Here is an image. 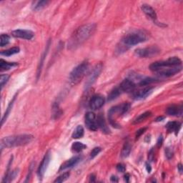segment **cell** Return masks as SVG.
Returning <instances> with one entry per match:
<instances>
[{
  "label": "cell",
  "instance_id": "obj_1",
  "mask_svg": "<svg viewBox=\"0 0 183 183\" xmlns=\"http://www.w3.org/2000/svg\"><path fill=\"white\" fill-rule=\"evenodd\" d=\"M96 29L95 24H87L81 26L77 29L68 42V49H72L78 47L90 37Z\"/></svg>",
  "mask_w": 183,
  "mask_h": 183
},
{
  "label": "cell",
  "instance_id": "obj_2",
  "mask_svg": "<svg viewBox=\"0 0 183 183\" xmlns=\"http://www.w3.org/2000/svg\"><path fill=\"white\" fill-rule=\"evenodd\" d=\"M34 138L33 135L27 134L8 136L2 139L1 148H12L27 145L32 142Z\"/></svg>",
  "mask_w": 183,
  "mask_h": 183
},
{
  "label": "cell",
  "instance_id": "obj_3",
  "mask_svg": "<svg viewBox=\"0 0 183 183\" xmlns=\"http://www.w3.org/2000/svg\"><path fill=\"white\" fill-rule=\"evenodd\" d=\"M147 34L145 33V32L141 30L132 32L125 35L121 40L120 51L127 50L131 47L144 42L147 40Z\"/></svg>",
  "mask_w": 183,
  "mask_h": 183
},
{
  "label": "cell",
  "instance_id": "obj_4",
  "mask_svg": "<svg viewBox=\"0 0 183 183\" xmlns=\"http://www.w3.org/2000/svg\"><path fill=\"white\" fill-rule=\"evenodd\" d=\"M89 69V63L87 61H85L77 66L71 72L70 75V81L72 85H77L80 82L85 73Z\"/></svg>",
  "mask_w": 183,
  "mask_h": 183
},
{
  "label": "cell",
  "instance_id": "obj_5",
  "mask_svg": "<svg viewBox=\"0 0 183 183\" xmlns=\"http://www.w3.org/2000/svg\"><path fill=\"white\" fill-rule=\"evenodd\" d=\"M182 65V61L180 59L176 57H170L167 60L165 61H158L153 62L152 65L150 66V70H152L155 72L160 70V69L165 68V67H176L180 66Z\"/></svg>",
  "mask_w": 183,
  "mask_h": 183
},
{
  "label": "cell",
  "instance_id": "obj_6",
  "mask_svg": "<svg viewBox=\"0 0 183 183\" xmlns=\"http://www.w3.org/2000/svg\"><path fill=\"white\" fill-rule=\"evenodd\" d=\"M130 109V104L128 102L123 103L120 105L115 106V107H112L109 111L108 115H109V120H110L111 124L113 125L114 118L120 117V115H124V114L127 113Z\"/></svg>",
  "mask_w": 183,
  "mask_h": 183
},
{
  "label": "cell",
  "instance_id": "obj_7",
  "mask_svg": "<svg viewBox=\"0 0 183 183\" xmlns=\"http://www.w3.org/2000/svg\"><path fill=\"white\" fill-rule=\"evenodd\" d=\"M160 52V49L157 46H152L147 48H140L135 50L136 55L142 58L152 57Z\"/></svg>",
  "mask_w": 183,
  "mask_h": 183
},
{
  "label": "cell",
  "instance_id": "obj_8",
  "mask_svg": "<svg viewBox=\"0 0 183 183\" xmlns=\"http://www.w3.org/2000/svg\"><path fill=\"white\" fill-rule=\"evenodd\" d=\"M102 64H99V65H96L95 67H94L92 71L91 72V73L88 77L87 80L86 82V84H85L86 89L90 87L92 85L94 82H95L96 80L98 78V77L100 76L101 72H102Z\"/></svg>",
  "mask_w": 183,
  "mask_h": 183
},
{
  "label": "cell",
  "instance_id": "obj_9",
  "mask_svg": "<svg viewBox=\"0 0 183 183\" xmlns=\"http://www.w3.org/2000/svg\"><path fill=\"white\" fill-rule=\"evenodd\" d=\"M182 65L176 67H165L160 69V70L155 72L158 75L161 77H171L175 75V74L179 73L182 70Z\"/></svg>",
  "mask_w": 183,
  "mask_h": 183
},
{
  "label": "cell",
  "instance_id": "obj_10",
  "mask_svg": "<svg viewBox=\"0 0 183 183\" xmlns=\"http://www.w3.org/2000/svg\"><path fill=\"white\" fill-rule=\"evenodd\" d=\"M85 125L87 127L92 131H96L98 129V125L95 113L89 112L86 114Z\"/></svg>",
  "mask_w": 183,
  "mask_h": 183
},
{
  "label": "cell",
  "instance_id": "obj_11",
  "mask_svg": "<svg viewBox=\"0 0 183 183\" xmlns=\"http://www.w3.org/2000/svg\"><path fill=\"white\" fill-rule=\"evenodd\" d=\"M49 161H50V152H47L44 155V158L39 165L37 170V175L39 179L43 177L44 173H45L47 169Z\"/></svg>",
  "mask_w": 183,
  "mask_h": 183
},
{
  "label": "cell",
  "instance_id": "obj_12",
  "mask_svg": "<svg viewBox=\"0 0 183 183\" xmlns=\"http://www.w3.org/2000/svg\"><path fill=\"white\" fill-rule=\"evenodd\" d=\"M12 35L16 38H20L27 40H30L34 36L33 32L27 29H17L12 32Z\"/></svg>",
  "mask_w": 183,
  "mask_h": 183
},
{
  "label": "cell",
  "instance_id": "obj_13",
  "mask_svg": "<svg viewBox=\"0 0 183 183\" xmlns=\"http://www.w3.org/2000/svg\"><path fill=\"white\" fill-rule=\"evenodd\" d=\"M105 102V99L102 95H96L90 100V107L93 110H97L102 107Z\"/></svg>",
  "mask_w": 183,
  "mask_h": 183
},
{
  "label": "cell",
  "instance_id": "obj_14",
  "mask_svg": "<svg viewBox=\"0 0 183 183\" xmlns=\"http://www.w3.org/2000/svg\"><path fill=\"white\" fill-rule=\"evenodd\" d=\"M153 87H145L142 90H140L133 94V99H135L136 100H142L147 97V96H149L151 93L152 92Z\"/></svg>",
  "mask_w": 183,
  "mask_h": 183
},
{
  "label": "cell",
  "instance_id": "obj_15",
  "mask_svg": "<svg viewBox=\"0 0 183 183\" xmlns=\"http://www.w3.org/2000/svg\"><path fill=\"white\" fill-rule=\"evenodd\" d=\"M136 87L135 83L133 80L130 79H125L122 81L120 86V88L122 92H133Z\"/></svg>",
  "mask_w": 183,
  "mask_h": 183
},
{
  "label": "cell",
  "instance_id": "obj_16",
  "mask_svg": "<svg viewBox=\"0 0 183 183\" xmlns=\"http://www.w3.org/2000/svg\"><path fill=\"white\" fill-rule=\"evenodd\" d=\"M81 158L79 156H76V157H72L71 159L67 160L66 162L63 163L62 165L60 166V168H59V171H62V170H65L68 169V168H71L77 164V163L80 161Z\"/></svg>",
  "mask_w": 183,
  "mask_h": 183
},
{
  "label": "cell",
  "instance_id": "obj_17",
  "mask_svg": "<svg viewBox=\"0 0 183 183\" xmlns=\"http://www.w3.org/2000/svg\"><path fill=\"white\" fill-rule=\"evenodd\" d=\"M142 10L143 12L147 15L149 17L150 19H153V20H156L157 19V14L155 12V9L152 8V7H150L148 4H142Z\"/></svg>",
  "mask_w": 183,
  "mask_h": 183
},
{
  "label": "cell",
  "instance_id": "obj_18",
  "mask_svg": "<svg viewBox=\"0 0 183 183\" xmlns=\"http://www.w3.org/2000/svg\"><path fill=\"white\" fill-rule=\"evenodd\" d=\"M166 113L168 115L171 116H181L182 115V106H170V107H167Z\"/></svg>",
  "mask_w": 183,
  "mask_h": 183
},
{
  "label": "cell",
  "instance_id": "obj_19",
  "mask_svg": "<svg viewBox=\"0 0 183 183\" xmlns=\"http://www.w3.org/2000/svg\"><path fill=\"white\" fill-rule=\"evenodd\" d=\"M97 122L98 127H100L104 133H107H107L110 132V130H109V128L107 127L105 118H104V116L102 114H100V115L97 117Z\"/></svg>",
  "mask_w": 183,
  "mask_h": 183
},
{
  "label": "cell",
  "instance_id": "obj_20",
  "mask_svg": "<svg viewBox=\"0 0 183 183\" xmlns=\"http://www.w3.org/2000/svg\"><path fill=\"white\" fill-rule=\"evenodd\" d=\"M166 127L169 132H174L177 134L180 131V127H181V123L178 122H170L167 124Z\"/></svg>",
  "mask_w": 183,
  "mask_h": 183
},
{
  "label": "cell",
  "instance_id": "obj_21",
  "mask_svg": "<svg viewBox=\"0 0 183 183\" xmlns=\"http://www.w3.org/2000/svg\"><path fill=\"white\" fill-rule=\"evenodd\" d=\"M17 66V63L16 62H9L4 61V59H1L0 61V69H1V71H6V70H9L10 69L15 67Z\"/></svg>",
  "mask_w": 183,
  "mask_h": 183
},
{
  "label": "cell",
  "instance_id": "obj_22",
  "mask_svg": "<svg viewBox=\"0 0 183 183\" xmlns=\"http://www.w3.org/2000/svg\"><path fill=\"white\" fill-rule=\"evenodd\" d=\"M84 133H85V130H84L83 127L82 125H78L77 127L75 128L74 130L72 137L74 139H79V138H82L84 136Z\"/></svg>",
  "mask_w": 183,
  "mask_h": 183
},
{
  "label": "cell",
  "instance_id": "obj_23",
  "mask_svg": "<svg viewBox=\"0 0 183 183\" xmlns=\"http://www.w3.org/2000/svg\"><path fill=\"white\" fill-rule=\"evenodd\" d=\"M19 50H20V49H19L18 47H14L8 49H7V50L1 52V55L5 57H10L12 55H14V54L19 53Z\"/></svg>",
  "mask_w": 183,
  "mask_h": 183
},
{
  "label": "cell",
  "instance_id": "obj_24",
  "mask_svg": "<svg viewBox=\"0 0 183 183\" xmlns=\"http://www.w3.org/2000/svg\"><path fill=\"white\" fill-rule=\"evenodd\" d=\"M86 147L87 146L85 144H83L82 142H74L72 145V150L74 152L78 153L85 150Z\"/></svg>",
  "mask_w": 183,
  "mask_h": 183
},
{
  "label": "cell",
  "instance_id": "obj_25",
  "mask_svg": "<svg viewBox=\"0 0 183 183\" xmlns=\"http://www.w3.org/2000/svg\"><path fill=\"white\" fill-rule=\"evenodd\" d=\"M131 149H132V147H131L130 142H126L124 146H123L122 152H121V156H122V157L126 158L129 156L131 152Z\"/></svg>",
  "mask_w": 183,
  "mask_h": 183
},
{
  "label": "cell",
  "instance_id": "obj_26",
  "mask_svg": "<svg viewBox=\"0 0 183 183\" xmlns=\"http://www.w3.org/2000/svg\"><path fill=\"white\" fill-rule=\"evenodd\" d=\"M151 115H152V113L149 111H147V112H145L144 113L141 114L138 117L135 119L134 120V122H133V124H139V123L143 122V121H145L146 119H147L149 117H150Z\"/></svg>",
  "mask_w": 183,
  "mask_h": 183
},
{
  "label": "cell",
  "instance_id": "obj_27",
  "mask_svg": "<svg viewBox=\"0 0 183 183\" xmlns=\"http://www.w3.org/2000/svg\"><path fill=\"white\" fill-rule=\"evenodd\" d=\"M49 4L48 1H37L34 2L32 4V7L34 10H39V9L44 8V7L47 5Z\"/></svg>",
  "mask_w": 183,
  "mask_h": 183
},
{
  "label": "cell",
  "instance_id": "obj_28",
  "mask_svg": "<svg viewBox=\"0 0 183 183\" xmlns=\"http://www.w3.org/2000/svg\"><path fill=\"white\" fill-rule=\"evenodd\" d=\"M121 93H122V91H121L120 87H116L115 89H113L108 96V100L110 101L115 100V99L117 98Z\"/></svg>",
  "mask_w": 183,
  "mask_h": 183
},
{
  "label": "cell",
  "instance_id": "obj_29",
  "mask_svg": "<svg viewBox=\"0 0 183 183\" xmlns=\"http://www.w3.org/2000/svg\"><path fill=\"white\" fill-rule=\"evenodd\" d=\"M14 100H15V97H14V98L12 99V100L11 101V102L9 103V105H8V107H7L6 112H5V113H4L3 117H2V125H4V122H5V120H7V117H8V115H9V113H10V111H11L12 108V105H13Z\"/></svg>",
  "mask_w": 183,
  "mask_h": 183
},
{
  "label": "cell",
  "instance_id": "obj_30",
  "mask_svg": "<svg viewBox=\"0 0 183 183\" xmlns=\"http://www.w3.org/2000/svg\"><path fill=\"white\" fill-rule=\"evenodd\" d=\"M9 42H10V37L5 34H1V37H0V46H6L9 43Z\"/></svg>",
  "mask_w": 183,
  "mask_h": 183
},
{
  "label": "cell",
  "instance_id": "obj_31",
  "mask_svg": "<svg viewBox=\"0 0 183 183\" xmlns=\"http://www.w3.org/2000/svg\"><path fill=\"white\" fill-rule=\"evenodd\" d=\"M70 176V173L69 172H66L65 173H63L62 175H61L60 176H59L58 177H57V179L54 180V182L55 183H60V182H63L66 181L67 180L69 179V177Z\"/></svg>",
  "mask_w": 183,
  "mask_h": 183
},
{
  "label": "cell",
  "instance_id": "obj_32",
  "mask_svg": "<svg viewBox=\"0 0 183 183\" xmlns=\"http://www.w3.org/2000/svg\"><path fill=\"white\" fill-rule=\"evenodd\" d=\"M155 80L153 78H151V77H145L144 79H142V80H141L139 85L140 86H147L148 85H150V84L152 83V82H155Z\"/></svg>",
  "mask_w": 183,
  "mask_h": 183
},
{
  "label": "cell",
  "instance_id": "obj_33",
  "mask_svg": "<svg viewBox=\"0 0 183 183\" xmlns=\"http://www.w3.org/2000/svg\"><path fill=\"white\" fill-rule=\"evenodd\" d=\"M62 112L60 109L59 108L58 105H57V104L54 105V106H53V116H54V117L55 119H57V118L58 119L59 117V116L62 115Z\"/></svg>",
  "mask_w": 183,
  "mask_h": 183
},
{
  "label": "cell",
  "instance_id": "obj_34",
  "mask_svg": "<svg viewBox=\"0 0 183 183\" xmlns=\"http://www.w3.org/2000/svg\"><path fill=\"white\" fill-rule=\"evenodd\" d=\"M49 42L47 45V49L45 50V52H44V54L42 55V60L40 61V62H39V67H38V72H37V76L39 77V75H40V72H41V70H42V65H43V62H44V57L46 56V54L48 52V49H49Z\"/></svg>",
  "mask_w": 183,
  "mask_h": 183
},
{
  "label": "cell",
  "instance_id": "obj_35",
  "mask_svg": "<svg viewBox=\"0 0 183 183\" xmlns=\"http://www.w3.org/2000/svg\"><path fill=\"white\" fill-rule=\"evenodd\" d=\"M9 79V76L8 75H1L0 77V83H1V88L2 89L4 86L6 85Z\"/></svg>",
  "mask_w": 183,
  "mask_h": 183
},
{
  "label": "cell",
  "instance_id": "obj_36",
  "mask_svg": "<svg viewBox=\"0 0 183 183\" xmlns=\"http://www.w3.org/2000/svg\"><path fill=\"white\" fill-rule=\"evenodd\" d=\"M101 151H102V149L100 147H95L94 149L91 151L90 152V158L91 159H94L96 156H97V155H99Z\"/></svg>",
  "mask_w": 183,
  "mask_h": 183
},
{
  "label": "cell",
  "instance_id": "obj_37",
  "mask_svg": "<svg viewBox=\"0 0 183 183\" xmlns=\"http://www.w3.org/2000/svg\"><path fill=\"white\" fill-rule=\"evenodd\" d=\"M165 155H166V157L168 158V159H171V158L173 157L172 150L169 147L166 148V150H165Z\"/></svg>",
  "mask_w": 183,
  "mask_h": 183
},
{
  "label": "cell",
  "instance_id": "obj_38",
  "mask_svg": "<svg viewBox=\"0 0 183 183\" xmlns=\"http://www.w3.org/2000/svg\"><path fill=\"white\" fill-rule=\"evenodd\" d=\"M116 168H117V171L120 172H125V170H126V167H125V165L123 164H121V163H120V164H117Z\"/></svg>",
  "mask_w": 183,
  "mask_h": 183
},
{
  "label": "cell",
  "instance_id": "obj_39",
  "mask_svg": "<svg viewBox=\"0 0 183 183\" xmlns=\"http://www.w3.org/2000/svg\"><path fill=\"white\" fill-rule=\"evenodd\" d=\"M146 130H147V128H142V129L137 130V132H136V138H139L145 132Z\"/></svg>",
  "mask_w": 183,
  "mask_h": 183
},
{
  "label": "cell",
  "instance_id": "obj_40",
  "mask_svg": "<svg viewBox=\"0 0 183 183\" xmlns=\"http://www.w3.org/2000/svg\"><path fill=\"white\" fill-rule=\"evenodd\" d=\"M145 165H146V169H147V171L148 172H150L151 170H152V169H151V167H150V164H148V163H146Z\"/></svg>",
  "mask_w": 183,
  "mask_h": 183
},
{
  "label": "cell",
  "instance_id": "obj_41",
  "mask_svg": "<svg viewBox=\"0 0 183 183\" xmlns=\"http://www.w3.org/2000/svg\"><path fill=\"white\" fill-rule=\"evenodd\" d=\"M177 168H178V170H179V172L180 174H182V166L181 164H179L177 165Z\"/></svg>",
  "mask_w": 183,
  "mask_h": 183
},
{
  "label": "cell",
  "instance_id": "obj_42",
  "mask_svg": "<svg viewBox=\"0 0 183 183\" xmlns=\"http://www.w3.org/2000/svg\"><path fill=\"white\" fill-rule=\"evenodd\" d=\"M111 181H112V182H118L117 177H116V176H112V177H111Z\"/></svg>",
  "mask_w": 183,
  "mask_h": 183
},
{
  "label": "cell",
  "instance_id": "obj_43",
  "mask_svg": "<svg viewBox=\"0 0 183 183\" xmlns=\"http://www.w3.org/2000/svg\"><path fill=\"white\" fill-rule=\"evenodd\" d=\"M162 137H160L159 140H158V142H157V145L160 146L162 145Z\"/></svg>",
  "mask_w": 183,
  "mask_h": 183
},
{
  "label": "cell",
  "instance_id": "obj_44",
  "mask_svg": "<svg viewBox=\"0 0 183 183\" xmlns=\"http://www.w3.org/2000/svg\"><path fill=\"white\" fill-rule=\"evenodd\" d=\"M95 176L94 175H92L90 176V181L95 182Z\"/></svg>",
  "mask_w": 183,
  "mask_h": 183
},
{
  "label": "cell",
  "instance_id": "obj_45",
  "mask_svg": "<svg viewBox=\"0 0 183 183\" xmlns=\"http://www.w3.org/2000/svg\"><path fill=\"white\" fill-rule=\"evenodd\" d=\"M129 178H130V175L127 174L126 175H125V179L127 182H129Z\"/></svg>",
  "mask_w": 183,
  "mask_h": 183
},
{
  "label": "cell",
  "instance_id": "obj_46",
  "mask_svg": "<svg viewBox=\"0 0 183 183\" xmlns=\"http://www.w3.org/2000/svg\"><path fill=\"white\" fill-rule=\"evenodd\" d=\"M164 119H165V117H160L157 118L156 121H157V122H159V121H162V120H164Z\"/></svg>",
  "mask_w": 183,
  "mask_h": 183
}]
</instances>
